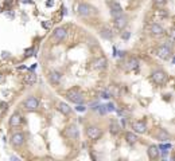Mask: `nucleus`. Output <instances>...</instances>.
I'll return each instance as SVG.
<instances>
[{
	"mask_svg": "<svg viewBox=\"0 0 175 161\" xmlns=\"http://www.w3.org/2000/svg\"><path fill=\"white\" fill-rule=\"evenodd\" d=\"M125 65H127V70H129V71L137 70V67H139V62H137V59H135V58H129Z\"/></svg>",
	"mask_w": 175,
	"mask_h": 161,
	"instance_id": "a211bd4d",
	"label": "nucleus"
},
{
	"mask_svg": "<svg viewBox=\"0 0 175 161\" xmlns=\"http://www.w3.org/2000/svg\"><path fill=\"white\" fill-rule=\"evenodd\" d=\"M108 5H109V8H110V12H112V15L115 16V18L123 14V7H121V4H119L117 1H108Z\"/></svg>",
	"mask_w": 175,
	"mask_h": 161,
	"instance_id": "1a4fd4ad",
	"label": "nucleus"
},
{
	"mask_svg": "<svg viewBox=\"0 0 175 161\" xmlns=\"http://www.w3.org/2000/svg\"><path fill=\"white\" fill-rule=\"evenodd\" d=\"M46 5L47 7H53V5H54V1H53V0H49V1L46 3Z\"/></svg>",
	"mask_w": 175,
	"mask_h": 161,
	"instance_id": "473e14b6",
	"label": "nucleus"
},
{
	"mask_svg": "<svg viewBox=\"0 0 175 161\" xmlns=\"http://www.w3.org/2000/svg\"><path fill=\"white\" fill-rule=\"evenodd\" d=\"M42 27L46 28V30H49V28L51 27V22H42Z\"/></svg>",
	"mask_w": 175,
	"mask_h": 161,
	"instance_id": "c85d7f7f",
	"label": "nucleus"
},
{
	"mask_svg": "<svg viewBox=\"0 0 175 161\" xmlns=\"http://www.w3.org/2000/svg\"><path fill=\"white\" fill-rule=\"evenodd\" d=\"M151 79L154 81V83H156V85H163V83L167 81V74H166L163 70H155V71H152Z\"/></svg>",
	"mask_w": 175,
	"mask_h": 161,
	"instance_id": "f257e3e1",
	"label": "nucleus"
},
{
	"mask_svg": "<svg viewBox=\"0 0 175 161\" xmlns=\"http://www.w3.org/2000/svg\"><path fill=\"white\" fill-rule=\"evenodd\" d=\"M156 55L162 59H168L171 56V48H170V46H167V44H163V46H160V47L156 48Z\"/></svg>",
	"mask_w": 175,
	"mask_h": 161,
	"instance_id": "423d86ee",
	"label": "nucleus"
},
{
	"mask_svg": "<svg viewBox=\"0 0 175 161\" xmlns=\"http://www.w3.org/2000/svg\"><path fill=\"white\" fill-rule=\"evenodd\" d=\"M101 134H102V132L98 126L93 125V126H88V128H86V136H88L92 141H97L98 138L101 137Z\"/></svg>",
	"mask_w": 175,
	"mask_h": 161,
	"instance_id": "f03ea898",
	"label": "nucleus"
},
{
	"mask_svg": "<svg viewBox=\"0 0 175 161\" xmlns=\"http://www.w3.org/2000/svg\"><path fill=\"white\" fill-rule=\"evenodd\" d=\"M132 129L136 133H145L147 132V126L143 121H133L132 122Z\"/></svg>",
	"mask_w": 175,
	"mask_h": 161,
	"instance_id": "ddd939ff",
	"label": "nucleus"
},
{
	"mask_svg": "<svg viewBox=\"0 0 175 161\" xmlns=\"http://www.w3.org/2000/svg\"><path fill=\"white\" fill-rule=\"evenodd\" d=\"M8 105H7V102H0V109H1V111H5V110L8 109Z\"/></svg>",
	"mask_w": 175,
	"mask_h": 161,
	"instance_id": "c756f323",
	"label": "nucleus"
},
{
	"mask_svg": "<svg viewBox=\"0 0 175 161\" xmlns=\"http://www.w3.org/2000/svg\"><path fill=\"white\" fill-rule=\"evenodd\" d=\"M105 67H106V59H105L104 56L97 58L93 60V69H96V70H102Z\"/></svg>",
	"mask_w": 175,
	"mask_h": 161,
	"instance_id": "2eb2a0df",
	"label": "nucleus"
},
{
	"mask_svg": "<svg viewBox=\"0 0 175 161\" xmlns=\"http://www.w3.org/2000/svg\"><path fill=\"white\" fill-rule=\"evenodd\" d=\"M66 97H67V99L69 101H71V102H74V103H82L84 102V97H82V94L80 93L78 90H69L66 93Z\"/></svg>",
	"mask_w": 175,
	"mask_h": 161,
	"instance_id": "7ed1b4c3",
	"label": "nucleus"
},
{
	"mask_svg": "<svg viewBox=\"0 0 175 161\" xmlns=\"http://www.w3.org/2000/svg\"><path fill=\"white\" fill-rule=\"evenodd\" d=\"M127 23H128V19H127V18H125L123 14L115 18V26H116L119 30H123V28L127 26Z\"/></svg>",
	"mask_w": 175,
	"mask_h": 161,
	"instance_id": "f8f14e48",
	"label": "nucleus"
},
{
	"mask_svg": "<svg viewBox=\"0 0 175 161\" xmlns=\"http://www.w3.org/2000/svg\"><path fill=\"white\" fill-rule=\"evenodd\" d=\"M77 12L81 16H90L94 12V10H93V7H90L89 4L82 3V4H78L77 5Z\"/></svg>",
	"mask_w": 175,
	"mask_h": 161,
	"instance_id": "0eeeda50",
	"label": "nucleus"
},
{
	"mask_svg": "<svg viewBox=\"0 0 175 161\" xmlns=\"http://www.w3.org/2000/svg\"><path fill=\"white\" fill-rule=\"evenodd\" d=\"M154 1H155L156 5H162V4L166 3V0H154Z\"/></svg>",
	"mask_w": 175,
	"mask_h": 161,
	"instance_id": "2f4dec72",
	"label": "nucleus"
},
{
	"mask_svg": "<svg viewBox=\"0 0 175 161\" xmlns=\"http://www.w3.org/2000/svg\"><path fill=\"white\" fill-rule=\"evenodd\" d=\"M100 34H101L102 38H105V39H112L113 38V34H112V30L108 27H104L100 30Z\"/></svg>",
	"mask_w": 175,
	"mask_h": 161,
	"instance_id": "412c9836",
	"label": "nucleus"
},
{
	"mask_svg": "<svg viewBox=\"0 0 175 161\" xmlns=\"http://www.w3.org/2000/svg\"><path fill=\"white\" fill-rule=\"evenodd\" d=\"M96 109H97L101 114H105V113H106V106H105V105H98Z\"/></svg>",
	"mask_w": 175,
	"mask_h": 161,
	"instance_id": "a878e982",
	"label": "nucleus"
},
{
	"mask_svg": "<svg viewBox=\"0 0 175 161\" xmlns=\"http://www.w3.org/2000/svg\"><path fill=\"white\" fill-rule=\"evenodd\" d=\"M24 140H26V137H24V134L20 133V132L14 133L11 136V144L14 146H22L24 144Z\"/></svg>",
	"mask_w": 175,
	"mask_h": 161,
	"instance_id": "6e6552de",
	"label": "nucleus"
},
{
	"mask_svg": "<svg viewBox=\"0 0 175 161\" xmlns=\"http://www.w3.org/2000/svg\"><path fill=\"white\" fill-rule=\"evenodd\" d=\"M109 132H110L112 134H117L119 132H120V125H119L117 122H112L110 126H109Z\"/></svg>",
	"mask_w": 175,
	"mask_h": 161,
	"instance_id": "5701e85b",
	"label": "nucleus"
},
{
	"mask_svg": "<svg viewBox=\"0 0 175 161\" xmlns=\"http://www.w3.org/2000/svg\"><path fill=\"white\" fill-rule=\"evenodd\" d=\"M67 35V28L66 27H57L53 31V39L55 42H62Z\"/></svg>",
	"mask_w": 175,
	"mask_h": 161,
	"instance_id": "39448f33",
	"label": "nucleus"
},
{
	"mask_svg": "<svg viewBox=\"0 0 175 161\" xmlns=\"http://www.w3.org/2000/svg\"><path fill=\"white\" fill-rule=\"evenodd\" d=\"M85 109H86V107L84 106L82 103H78L77 107H75V110H77V111H85Z\"/></svg>",
	"mask_w": 175,
	"mask_h": 161,
	"instance_id": "cd10ccee",
	"label": "nucleus"
},
{
	"mask_svg": "<svg viewBox=\"0 0 175 161\" xmlns=\"http://www.w3.org/2000/svg\"><path fill=\"white\" fill-rule=\"evenodd\" d=\"M168 138H170V134L166 132L164 129H162L160 130V133H159V136H158V140H160V141H167Z\"/></svg>",
	"mask_w": 175,
	"mask_h": 161,
	"instance_id": "b1692460",
	"label": "nucleus"
},
{
	"mask_svg": "<svg viewBox=\"0 0 175 161\" xmlns=\"http://www.w3.org/2000/svg\"><path fill=\"white\" fill-rule=\"evenodd\" d=\"M129 36H131V32H129V31H125L124 34H123V39H125V40H127V39H128V38H129Z\"/></svg>",
	"mask_w": 175,
	"mask_h": 161,
	"instance_id": "7c9ffc66",
	"label": "nucleus"
},
{
	"mask_svg": "<svg viewBox=\"0 0 175 161\" xmlns=\"http://www.w3.org/2000/svg\"><path fill=\"white\" fill-rule=\"evenodd\" d=\"M23 82L26 83V85H28V86H31V85H34V83L36 82V75H35L34 73H30V74L24 75Z\"/></svg>",
	"mask_w": 175,
	"mask_h": 161,
	"instance_id": "6ab92c4d",
	"label": "nucleus"
},
{
	"mask_svg": "<svg viewBox=\"0 0 175 161\" xmlns=\"http://www.w3.org/2000/svg\"><path fill=\"white\" fill-rule=\"evenodd\" d=\"M147 153H148V157L151 158V160H154V158H158V157H159L160 150H159V148H158L156 145H151L150 148H148Z\"/></svg>",
	"mask_w": 175,
	"mask_h": 161,
	"instance_id": "f3484780",
	"label": "nucleus"
},
{
	"mask_svg": "<svg viewBox=\"0 0 175 161\" xmlns=\"http://www.w3.org/2000/svg\"><path fill=\"white\" fill-rule=\"evenodd\" d=\"M97 106H98V103H97V102H93L92 105H90V107H92V109H96Z\"/></svg>",
	"mask_w": 175,
	"mask_h": 161,
	"instance_id": "72a5a7b5",
	"label": "nucleus"
},
{
	"mask_svg": "<svg viewBox=\"0 0 175 161\" xmlns=\"http://www.w3.org/2000/svg\"><path fill=\"white\" fill-rule=\"evenodd\" d=\"M57 109H58L62 114H65V115L71 114V107H70L67 103H65V102H57Z\"/></svg>",
	"mask_w": 175,
	"mask_h": 161,
	"instance_id": "dca6fc26",
	"label": "nucleus"
},
{
	"mask_svg": "<svg viewBox=\"0 0 175 161\" xmlns=\"http://www.w3.org/2000/svg\"><path fill=\"white\" fill-rule=\"evenodd\" d=\"M49 78H50V82L53 85H57V83L61 82V73H58V71H51Z\"/></svg>",
	"mask_w": 175,
	"mask_h": 161,
	"instance_id": "aec40b11",
	"label": "nucleus"
},
{
	"mask_svg": "<svg viewBox=\"0 0 175 161\" xmlns=\"http://www.w3.org/2000/svg\"><path fill=\"white\" fill-rule=\"evenodd\" d=\"M23 106H24V109L28 110V111L36 110L39 107V99L36 98V97H28V98L23 102Z\"/></svg>",
	"mask_w": 175,
	"mask_h": 161,
	"instance_id": "20e7f679",
	"label": "nucleus"
},
{
	"mask_svg": "<svg viewBox=\"0 0 175 161\" xmlns=\"http://www.w3.org/2000/svg\"><path fill=\"white\" fill-rule=\"evenodd\" d=\"M10 126L11 128H18V126H20L22 124H23V118H22V115H20L19 113H14L10 117Z\"/></svg>",
	"mask_w": 175,
	"mask_h": 161,
	"instance_id": "9d476101",
	"label": "nucleus"
},
{
	"mask_svg": "<svg viewBox=\"0 0 175 161\" xmlns=\"http://www.w3.org/2000/svg\"><path fill=\"white\" fill-rule=\"evenodd\" d=\"M125 140L129 142V144H135L137 141V136L132 132H128V133H125Z\"/></svg>",
	"mask_w": 175,
	"mask_h": 161,
	"instance_id": "4be33fe9",
	"label": "nucleus"
},
{
	"mask_svg": "<svg viewBox=\"0 0 175 161\" xmlns=\"http://www.w3.org/2000/svg\"><path fill=\"white\" fill-rule=\"evenodd\" d=\"M150 31H151V35H154V36H162V35H164L163 27H162L160 24H158V23L152 24L151 28H150Z\"/></svg>",
	"mask_w": 175,
	"mask_h": 161,
	"instance_id": "4468645a",
	"label": "nucleus"
},
{
	"mask_svg": "<svg viewBox=\"0 0 175 161\" xmlns=\"http://www.w3.org/2000/svg\"><path fill=\"white\" fill-rule=\"evenodd\" d=\"M66 136L70 140H77L78 136H80V132H78V128L75 125H70L66 128Z\"/></svg>",
	"mask_w": 175,
	"mask_h": 161,
	"instance_id": "9b49d317",
	"label": "nucleus"
},
{
	"mask_svg": "<svg viewBox=\"0 0 175 161\" xmlns=\"http://www.w3.org/2000/svg\"><path fill=\"white\" fill-rule=\"evenodd\" d=\"M23 3H30V0H22Z\"/></svg>",
	"mask_w": 175,
	"mask_h": 161,
	"instance_id": "f704fd0d",
	"label": "nucleus"
},
{
	"mask_svg": "<svg viewBox=\"0 0 175 161\" xmlns=\"http://www.w3.org/2000/svg\"><path fill=\"white\" fill-rule=\"evenodd\" d=\"M102 98H105V99H108L109 97H112V95H110V91H108V90H105V91H102Z\"/></svg>",
	"mask_w": 175,
	"mask_h": 161,
	"instance_id": "bb28decb",
	"label": "nucleus"
},
{
	"mask_svg": "<svg viewBox=\"0 0 175 161\" xmlns=\"http://www.w3.org/2000/svg\"><path fill=\"white\" fill-rule=\"evenodd\" d=\"M116 110V106H115V103L113 102H109L106 105V111H115Z\"/></svg>",
	"mask_w": 175,
	"mask_h": 161,
	"instance_id": "393cba45",
	"label": "nucleus"
}]
</instances>
